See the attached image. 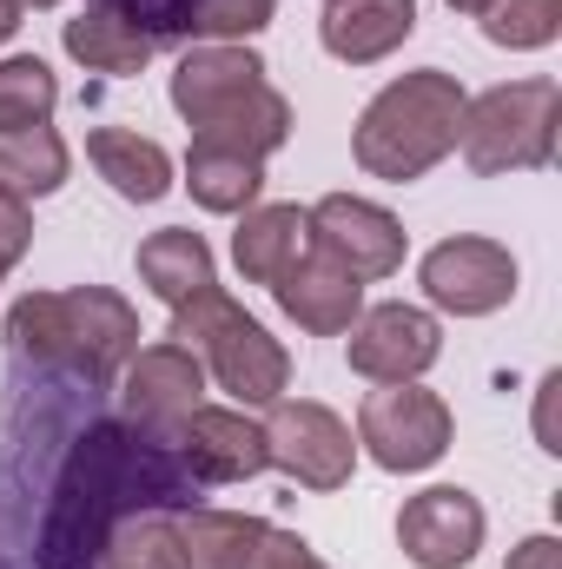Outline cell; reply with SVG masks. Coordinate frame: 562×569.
I'll list each match as a JSON object with an SVG mask.
<instances>
[{
  "instance_id": "cell-1",
  "label": "cell",
  "mask_w": 562,
  "mask_h": 569,
  "mask_svg": "<svg viewBox=\"0 0 562 569\" xmlns=\"http://www.w3.org/2000/svg\"><path fill=\"white\" fill-rule=\"evenodd\" d=\"M192 497H199V477L185 470L172 437L133 425V418L87 425L80 443L67 450L60 477H53L33 569H100L107 537L127 517L192 510Z\"/></svg>"
},
{
  "instance_id": "cell-2",
  "label": "cell",
  "mask_w": 562,
  "mask_h": 569,
  "mask_svg": "<svg viewBox=\"0 0 562 569\" xmlns=\"http://www.w3.org/2000/svg\"><path fill=\"white\" fill-rule=\"evenodd\" d=\"M7 345L13 358L73 371L80 385H113L120 365L140 351V311L107 291V284H73V291H27L7 311Z\"/></svg>"
},
{
  "instance_id": "cell-3",
  "label": "cell",
  "mask_w": 562,
  "mask_h": 569,
  "mask_svg": "<svg viewBox=\"0 0 562 569\" xmlns=\"http://www.w3.org/2000/svg\"><path fill=\"white\" fill-rule=\"evenodd\" d=\"M463 80L443 73V67H423V73H404L391 80L364 113H358V166L371 179H391V186H411L423 179L436 159L456 152V127H463Z\"/></svg>"
},
{
  "instance_id": "cell-4",
  "label": "cell",
  "mask_w": 562,
  "mask_h": 569,
  "mask_svg": "<svg viewBox=\"0 0 562 569\" xmlns=\"http://www.w3.org/2000/svg\"><path fill=\"white\" fill-rule=\"evenodd\" d=\"M172 345H185L239 405H279V391L291 385L284 345L245 311V305H232L219 284L199 291V298H185V305L172 311Z\"/></svg>"
},
{
  "instance_id": "cell-5",
  "label": "cell",
  "mask_w": 562,
  "mask_h": 569,
  "mask_svg": "<svg viewBox=\"0 0 562 569\" xmlns=\"http://www.w3.org/2000/svg\"><path fill=\"white\" fill-rule=\"evenodd\" d=\"M556 127H562V87L556 80H510V87H490V93L463 100L456 146H463L470 172L503 179V172L550 166L556 159Z\"/></svg>"
},
{
  "instance_id": "cell-6",
  "label": "cell",
  "mask_w": 562,
  "mask_h": 569,
  "mask_svg": "<svg viewBox=\"0 0 562 569\" xmlns=\"http://www.w3.org/2000/svg\"><path fill=\"white\" fill-rule=\"evenodd\" d=\"M450 405L436 391H423L418 378L411 385H384L364 398L358 411V443L384 463V470H430L443 450H450Z\"/></svg>"
},
{
  "instance_id": "cell-7",
  "label": "cell",
  "mask_w": 562,
  "mask_h": 569,
  "mask_svg": "<svg viewBox=\"0 0 562 569\" xmlns=\"http://www.w3.org/2000/svg\"><path fill=\"white\" fill-rule=\"evenodd\" d=\"M265 463H279L284 477H298L304 490H344L351 483V463H358V443L338 411L298 398V405H272L265 418Z\"/></svg>"
},
{
  "instance_id": "cell-8",
  "label": "cell",
  "mask_w": 562,
  "mask_h": 569,
  "mask_svg": "<svg viewBox=\"0 0 562 569\" xmlns=\"http://www.w3.org/2000/svg\"><path fill=\"white\" fill-rule=\"evenodd\" d=\"M185 569H311V543L291 537L265 517H232V510H185L179 517Z\"/></svg>"
},
{
  "instance_id": "cell-9",
  "label": "cell",
  "mask_w": 562,
  "mask_h": 569,
  "mask_svg": "<svg viewBox=\"0 0 562 569\" xmlns=\"http://www.w3.org/2000/svg\"><path fill=\"white\" fill-rule=\"evenodd\" d=\"M423 291L436 311L483 318L516 298V259L496 239H443L423 252Z\"/></svg>"
},
{
  "instance_id": "cell-10",
  "label": "cell",
  "mask_w": 562,
  "mask_h": 569,
  "mask_svg": "<svg viewBox=\"0 0 562 569\" xmlns=\"http://www.w3.org/2000/svg\"><path fill=\"white\" fill-rule=\"evenodd\" d=\"M443 331L418 305H371L351 318V371L371 385H411L436 365Z\"/></svg>"
},
{
  "instance_id": "cell-11",
  "label": "cell",
  "mask_w": 562,
  "mask_h": 569,
  "mask_svg": "<svg viewBox=\"0 0 562 569\" xmlns=\"http://www.w3.org/2000/svg\"><path fill=\"white\" fill-rule=\"evenodd\" d=\"M311 246L338 259L351 279H391L404 266V226L384 206L351 199V192H331L311 206Z\"/></svg>"
},
{
  "instance_id": "cell-12",
  "label": "cell",
  "mask_w": 562,
  "mask_h": 569,
  "mask_svg": "<svg viewBox=\"0 0 562 569\" xmlns=\"http://www.w3.org/2000/svg\"><path fill=\"white\" fill-rule=\"evenodd\" d=\"M259 87H265V60L252 47H232V40H205L172 67V107L192 120V133L225 120L232 107H245Z\"/></svg>"
},
{
  "instance_id": "cell-13",
  "label": "cell",
  "mask_w": 562,
  "mask_h": 569,
  "mask_svg": "<svg viewBox=\"0 0 562 569\" xmlns=\"http://www.w3.org/2000/svg\"><path fill=\"white\" fill-rule=\"evenodd\" d=\"M398 543L418 569H463L483 550V503L456 483H436L404 503L398 517Z\"/></svg>"
},
{
  "instance_id": "cell-14",
  "label": "cell",
  "mask_w": 562,
  "mask_h": 569,
  "mask_svg": "<svg viewBox=\"0 0 562 569\" xmlns=\"http://www.w3.org/2000/svg\"><path fill=\"white\" fill-rule=\"evenodd\" d=\"M199 398H205V365H199L185 345H152L140 358H127V391H120V405H127L133 425L172 437V430L199 411Z\"/></svg>"
},
{
  "instance_id": "cell-15",
  "label": "cell",
  "mask_w": 562,
  "mask_h": 569,
  "mask_svg": "<svg viewBox=\"0 0 562 569\" xmlns=\"http://www.w3.org/2000/svg\"><path fill=\"white\" fill-rule=\"evenodd\" d=\"M272 291H279L284 318H298V325L318 331V338L351 331V318L364 311V279H351V272H344L338 259H324L318 246H304L279 279H272Z\"/></svg>"
},
{
  "instance_id": "cell-16",
  "label": "cell",
  "mask_w": 562,
  "mask_h": 569,
  "mask_svg": "<svg viewBox=\"0 0 562 569\" xmlns=\"http://www.w3.org/2000/svg\"><path fill=\"white\" fill-rule=\"evenodd\" d=\"M172 443H179V457H185V470L199 483H245V477L265 470V430L252 425L245 411L199 405L185 425L172 430Z\"/></svg>"
},
{
  "instance_id": "cell-17",
  "label": "cell",
  "mask_w": 562,
  "mask_h": 569,
  "mask_svg": "<svg viewBox=\"0 0 562 569\" xmlns=\"http://www.w3.org/2000/svg\"><path fill=\"white\" fill-rule=\"evenodd\" d=\"M318 33H324V53L331 60L371 67V60L398 53L418 33V0H324Z\"/></svg>"
},
{
  "instance_id": "cell-18",
  "label": "cell",
  "mask_w": 562,
  "mask_h": 569,
  "mask_svg": "<svg viewBox=\"0 0 562 569\" xmlns=\"http://www.w3.org/2000/svg\"><path fill=\"white\" fill-rule=\"evenodd\" d=\"M185 186L205 212H252L259 192H265V159L245 152V146L205 140L192 133V152H185Z\"/></svg>"
},
{
  "instance_id": "cell-19",
  "label": "cell",
  "mask_w": 562,
  "mask_h": 569,
  "mask_svg": "<svg viewBox=\"0 0 562 569\" xmlns=\"http://www.w3.org/2000/svg\"><path fill=\"white\" fill-rule=\"evenodd\" d=\"M87 159L100 166V179L120 192V199H165L172 192V159H165V146L159 140H140V133H127V127H93L87 133Z\"/></svg>"
},
{
  "instance_id": "cell-20",
  "label": "cell",
  "mask_w": 562,
  "mask_h": 569,
  "mask_svg": "<svg viewBox=\"0 0 562 569\" xmlns=\"http://www.w3.org/2000/svg\"><path fill=\"white\" fill-rule=\"evenodd\" d=\"M304 246H311V212L298 206H252L232 232V259L252 284H272Z\"/></svg>"
},
{
  "instance_id": "cell-21",
  "label": "cell",
  "mask_w": 562,
  "mask_h": 569,
  "mask_svg": "<svg viewBox=\"0 0 562 569\" xmlns=\"http://www.w3.org/2000/svg\"><path fill=\"white\" fill-rule=\"evenodd\" d=\"M140 279L152 284V298H165L172 311L185 305V298H199V291H212V252H205V239L199 232H185V226H165V232H152L140 246Z\"/></svg>"
},
{
  "instance_id": "cell-22",
  "label": "cell",
  "mask_w": 562,
  "mask_h": 569,
  "mask_svg": "<svg viewBox=\"0 0 562 569\" xmlns=\"http://www.w3.org/2000/svg\"><path fill=\"white\" fill-rule=\"evenodd\" d=\"M67 53H73L80 67H93V73H140L159 47L145 40L133 20H120V13H107V7H87V13L67 20Z\"/></svg>"
},
{
  "instance_id": "cell-23",
  "label": "cell",
  "mask_w": 562,
  "mask_h": 569,
  "mask_svg": "<svg viewBox=\"0 0 562 569\" xmlns=\"http://www.w3.org/2000/svg\"><path fill=\"white\" fill-rule=\"evenodd\" d=\"M67 166H73V159H67V140H60L47 120L0 133V186L20 192V199H27V192H33V199H40V192H60V186H67Z\"/></svg>"
},
{
  "instance_id": "cell-24",
  "label": "cell",
  "mask_w": 562,
  "mask_h": 569,
  "mask_svg": "<svg viewBox=\"0 0 562 569\" xmlns=\"http://www.w3.org/2000/svg\"><path fill=\"white\" fill-rule=\"evenodd\" d=\"M100 569H185L179 523H165V510H152V517H127V523L107 537Z\"/></svg>"
},
{
  "instance_id": "cell-25",
  "label": "cell",
  "mask_w": 562,
  "mask_h": 569,
  "mask_svg": "<svg viewBox=\"0 0 562 569\" xmlns=\"http://www.w3.org/2000/svg\"><path fill=\"white\" fill-rule=\"evenodd\" d=\"M205 140H225V146H245V152H279L284 140H291V107H284V93H272V87H259L245 107H232L225 120H212V127H199Z\"/></svg>"
},
{
  "instance_id": "cell-26",
  "label": "cell",
  "mask_w": 562,
  "mask_h": 569,
  "mask_svg": "<svg viewBox=\"0 0 562 569\" xmlns=\"http://www.w3.org/2000/svg\"><path fill=\"white\" fill-rule=\"evenodd\" d=\"M60 100V80L47 73V60L20 53V60H0V133L7 127H40Z\"/></svg>"
},
{
  "instance_id": "cell-27",
  "label": "cell",
  "mask_w": 562,
  "mask_h": 569,
  "mask_svg": "<svg viewBox=\"0 0 562 569\" xmlns=\"http://www.w3.org/2000/svg\"><path fill=\"white\" fill-rule=\"evenodd\" d=\"M483 33L496 47H516V53L550 47L562 33V0H490L483 7Z\"/></svg>"
},
{
  "instance_id": "cell-28",
  "label": "cell",
  "mask_w": 562,
  "mask_h": 569,
  "mask_svg": "<svg viewBox=\"0 0 562 569\" xmlns=\"http://www.w3.org/2000/svg\"><path fill=\"white\" fill-rule=\"evenodd\" d=\"M272 7L279 0H199L192 7V40H252L272 27Z\"/></svg>"
},
{
  "instance_id": "cell-29",
  "label": "cell",
  "mask_w": 562,
  "mask_h": 569,
  "mask_svg": "<svg viewBox=\"0 0 562 569\" xmlns=\"http://www.w3.org/2000/svg\"><path fill=\"white\" fill-rule=\"evenodd\" d=\"M87 7H107V13L133 20L145 40L159 47V40H185V27H192V7H199V0H87Z\"/></svg>"
},
{
  "instance_id": "cell-30",
  "label": "cell",
  "mask_w": 562,
  "mask_h": 569,
  "mask_svg": "<svg viewBox=\"0 0 562 569\" xmlns=\"http://www.w3.org/2000/svg\"><path fill=\"white\" fill-rule=\"evenodd\" d=\"M27 246H33V212H27V199H20V192H7V186H0V266H20V259H27Z\"/></svg>"
},
{
  "instance_id": "cell-31",
  "label": "cell",
  "mask_w": 562,
  "mask_h": 569,
  "mask_svg": "<svg viewBox=\"0 0 562 569\" xmlns=\"http://www.w3.org/2000/svg\"><path fill=\"white\" fill-rule=\"evenodd\" d=\"M510 569H562V543L556 537H530L510 550Z\"/></svg>"
},
{
  "instance_id": "cell-32",
  "label": "cell",
  "mask_w": 562,
  "mask_h": 569,
  "mask_svg": "<svg viewBox=\"0 0 562 569\" xmlns=\"http://www.w3.org/2000/svg\"><path fill=\"white\" fill-rule=\"evenodd\" d=\"M20 33V0H0V47Z\"/></svg>"
},
{
  "instance_id": "cell-33",
  "label": "cell",
  "mask_w": 562,
  "mask_h": 569,
  "mask_svg": "<svg viewBox=\"0 0 562 569\" xmlns=\"http://www.w3.org/2000/svg\"><path fill=\"white\" fill-rule=\"evenodd\" d=\"M450 7H456V13H483L490 0H450Z\"/></svg>"
},
{
  "instance_id": "cell-34",
  "label": "cell",
  "mask_w": 562,
  "mask_h": 569,
  "mask_svg": "<svg viewBox=\"0 0 562 569\" xmlns=\"http://www.w3.org/2000/svg\"><path fill=\"white\" fill-rule=\"evenodd\" d=\"M20 7H60V0H20Z\"/></svg>"
},
{
  "instance_id": "cell-35",
  "label": "cell",
  "mask_w": 562,
  "mask_h": 569,
  "mask_svg": "<svg viewBox=\"0 0 562 569\" xmlns=\"http://www.w3.org/2000/svg\"><path fill=\"white\" fill-rule=\"evenodd\" d=\"M311 569H331V563H318V557H311Z\"/></svg>"
},
{
  "instance_id": "cell-36",
  "label": "cell",
  "mask_w": 562,
  "mask_h": 569,
  "mask_svg": "<svg viewBox=\"0 0 562 569\" xmlns=\"http://www.w3.org/2000/svg\"><path fill=\"white\" fill-rule=\"evenodd\" d=\"M0 279H7V266H0Z\"/></svg>"
}]
</instances>
